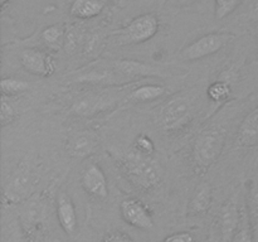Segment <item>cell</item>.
<instances>
[{
  "label": "cell",
  "instance_id": "1",
  "mask_svg": "<svg viewBox=\"0 0 258 242\" xmlns=\"http://www.w3.org/2000/svg\"><path fill=\"white\" fill-rule=\"evenodd\" d=\"M118 170L127 179L131 186L140 192L148 193L154 191L161 182V168L151 156L136 153H112Z\"/></svg>",
  "mask_w": 258,
  "mask_h": 242
},
{
  "label": "cell",
  "instance_id": "2",
  "mask_svg": "<svg viewBox=\"0 0 258 242\" xmlns=\"http://www.w3.org/2000/svg\"><path fill=\"white\" fill-rule=\"evenodd\" d=\"M227 131L221 126H211L197 136L191 149V159L196 170L199 174L208 171L219 156L226 144Z\"/></svg>",
  "mask_w": 258,
  "mask_h": 242
},
{
  "label": "cell",
  "instance_id": "3",
  "mask_svg": "<svg viewBox=\"0 0 258 242\" xmlns=\"http://www.w3.org/2000/svg\"><path fill=\"white\" fill-rule=\"evenodd\" d=\"M160 22L154 13H145L134 18L127 25L112 33L116 45L140 44L150 40L158 33Z\"/></svg>",
  "mask_w": 258,
  "mask_h": 242
},
{
  "label": "cell",
  "instance_id": "4",
  "mask_svg": "<svg viewBox=\"0 0 258 242\" xmlns=\"http://www.w3.org/2000/svg\"><path fill=\"white\" fill-rule=\"evenodd\" d=\"M191 105L186 98L174 97L161 107L159 121L166 133H180L193 120Z\"/></svg>",
  "mask_w": 258,
  "mask_h": 242
},
{
  "label": "cell",
  "instance_id": "5",
  "mask_svg": "<svg viewBox=\"0 0 258 242\" xmlns=\"http://www.w3.org/2000/svg\"><path fill=\"white\" fill-rule=\"evenodd\" d=\"M234 35L227 32H213L202 35L201 38L194 40L193 43L184 48L180 53V57L184 60H198L216 54L217 52L226 47Z\"/></svg>",
  "mask_w": 258,
  "mask_h": 242
},
{
  "label": "cell",
  "instance_id": "6",
  "mask_svg": "<svg viewBox=\"0 0 258 242\" xmlns=\"http://www.w3.org/2000/svg\"><path fill=\"white\" fill-rule=\"evenodd\" d=\"M120 211L122 219L131 227L143 231H150L154 227V218L144 203L136 198H126L121 202Z\"/></svg>",
  "mask_w": 258,
  "mask_h": 242
},
{
  "label": "cell",
  "instance_id": "7",
  "mask_svg": "<svg viewBox=\"0 0 258 242\" xmlns=\"http://www.w3.org/2000/svg\"><path fill=\"white\" fill-rule=\"evenodd\" d=\"M20 63L27 72L39 77H50L55 72L54 60L44 50L24 49L20 53Z\"/></svg>",
  "mask_w": 258,
  "mask_h": 242
},
{
  "label": "cell",
  "instance_id": "8",
  "mask_svg": "<svg viewBox=\"0 0 258 242\" xmlns=\"http://www.w3.org/2000/svg\"><path fill=\"white\" fill-rule=\"evenodd\" d=\"M243 211L238 208L236 197L227 201L219 211V231L224 242H231L241 224Z\"/></svg>",
  "mask_w": 258,
  "mask_h": 242
},
{
  "label": "cell",
  "instance_id": "9",
  "mask_svg": "<svg viewBox=\"0 0 258 242\" xmlns=\"http://www.w3.org/2000/svg\"><path fill=\"white\" fill-rule=\"evenodd\" d=\"M81 184L86 193L93 198L106 199L108 197L107 176L98 164L93 163L86 168Z\"/></svg>",
  "mask_w": 258,
  "mask_h": 242
},
{
  "label": "cell",
  "instance_id": "10",
  "mask_svg": "<svg viewBox=\"0 0 258 242\" xmlns=\"http://www.w3.org/2000/svg\"><path fill=\"white\" fill-rule=\"evenodd\" d=\"M236 146L251 149L258 146V105L249 111L239 124L236 134Z\"/></svg>",
  "mask_w": 258,
  "mask_h": 242
},
{
  "label": "cell",
  "instance_id": "11",
  "mask_svg": "<svg viewBox=\"0 0 258 242\" xmlns=\"http://www.w3.org/2000/svg\"><path fill=\"white\" fill-rule=\"evenodd\" d=\"M55 212H57V218L59 222L60 227L68 236H73L77 231L78 221H77V212L73 204L71 197L64 192H59L57 196V206H55Z\"/></svg>",
  "mask_w": 258,
  "mask_h": 242
},
{
  "label": "cell",
  "instance_id": "12",
  "mask_svg": "<svg viewBox=\"0 0 258 242\" xmlns=\"http://www.w3.org/2000/svg\"><path fill=\"white\" fill-rule=\"evenodd\" d=\"M116 72L123 77H155V76H165L163 71L158 67L140 62L135 59H120L113 63Z\"/></svg>",
  "mask_w": 258,
  "mask_h": 242
},
{
  "label": "cell",
  "instance_id": "13",
  "mask_svg": "<svg viewBox=\"0 0 258 242\" xmlns=\"http://www.w3.org/2000/svg\"><path fill=\"white\" fill-rule=\"evenodd\" d=\"M105 8L103 0H73L70 7L71 17L78 20H88L98 17Z\"/></svg>",
  "mask_w": 258,
  "mask_h": 242
},
{
  "label": "cell",
  "instance_id": "14",
  "mask_svg": "<svg viewBox=\"0 0 258 242\" xmlns=\"http://www.w3.org/2000/svg\"><path fill=\"white\" fill-rule=\"evenodd\" d=\"M97 141L91 134H77L68 141V154L73 158H85L95 153Z\"/></svg>",
  "mask_w": 258,
  "mask_h": 242
},
{
  "label": "cell",
  "instance_id": "15",
  "mask_svg": "<svg viewBox=\"0 0 258 242\" xmlns=\"http://www.w3.org/2000/svg\"><path fill=\"white\" fill-rule=\"evenodd\" d=\"M246 211L254 242H258V173L249 183L246 197Z\"/></svg>",
  "mask_w": 258,
  "mask_h": 242
},
{
  "label": "cell",
  "instance_id": "16",
  "mask_svg": "<svg viewBox=\"0 0 258 242\" xmlns=\"http://www.w3.org/2000/svg\"><path fill=\"white\" fill-rule=\"evenodd\" d=\"M212 201H213L212 187L208 183H202L197 187L196 192L191 197L189 209L194 214L207 213L211 208Z\"/></svg>",
  "mask_w": 258,
  "mask_h": 242
},
{
  "label": "cell",
  "instance_id": "17",
  "mask_svg": "<svg viewBox=\"0 0 258 242\" xmlns=\"http://www.w3.org/2000/svg\"><path fill=\"white\" fill-rule=\"evenodd\" d=\"M165 92V88L160 85H143L134 90L130 98L135 102H150L160 98Z\"/></svg>",
  "mask_w": 258,
  "mask_h": 242
},
{
  "label": "cell",
  "instance_id": "18",
  "mask_svg": "<svg viewBox=\"0 0 258 242\" xmlns=\"http://www.w3.org/2000/svg\"><path fill=\"white\" fill-rule=\"evenodd\" d=\"M232 95V85L224 81L216 80L207 88V96L214 103H222L228 100Z\"/></svg>",
  "mask_w": 258,
  "mask_h": 242
},
{
  "label": "cell",
  "instance_id": "19",
  "mask_svg": "<svg viewBox=\"0 0 258 242\" xmlns=\"http://www.w3.org/2000/svg\"><path fill=\"white\" fill-rule=\"evenodd\" d=\"M42 38L47 43L48 47L52 49H59L63 43V38H64V29L59 24L50 25L43 30Z\"/></svg>",
  "mask_w": 258,
  "mask_h": 242
},
{
  "label": "cell",
  "instance_id": "20",
  "mask_svg": "<svg viewBox=\"0 0 258 242\" xmlns=\"http://www.w3.org/2000/svg\"><path fill=\"white\" fill-rule=\"evenodd\" d=\"M0 87H2L3 96H14L25 92L29 88V83L19 78L5 77L0 81Z\"/></svg>",
  "mask_w": 258,
  "mask_h": 242
},
{
  "label": "cell",
  "instance_id": "21",
  "mask_svg": "<svg viewBox=\"0 0 258 242\" xmlns=\"http://www.w3.org/2000/svg\"><path fill=\"white\" fill-rule=\"evenodd\" d=\"M243 0H216V8H214V15L216 19L221 20L229 17Z\"/></svg>",
  "mask_w": 258,
  "mask_h": 242
},
{
  "label": "cell",
  "instance_id": "22",
  "mask_svg": "<svg viewBox=\"0 0 258 242\" xmlns=\"http://www.w3.org/2000/svg\"><path fill=\"white\" fill-rule=\"evenodd\" d=\"M231 242H254V237L253 233H252L251 226H249L248 216H247L246 209L243 211L241 224H239L238 229H237L236 234H234Z\"/></svg>",
  "mask_w": 258,
  "mask_h": 242
},
{
  "label": "cell",
  "instance_id": "23",
  "mask_svg": "<svg viewBox=\"0 0 258 242\" xmlns=\"http://www.w3.org/2000/svg\"><path fill=\"white\" fill-rule=\"evenodd\" d=\"M134 149H135L136 153L141 154V155L151 156L155 151V145H154V141L148 135L140 134L134 140Z\"/></svg>",
  "mask_w": 258,
  "mask_h": 242
},
{
  "label": "cell",
  "instance_id": "24",
  "mask_svg": "<svg viewBox=\"0 0 258 242\" xmlns=\"http://www.w3.org/2000/svg\"><path fill=\"white\" fill-rule=\"evenodd\" d=\"M17 117V111H15L14 106L10 102H8L5 96L2 98V108H0V123H2L3 128L12 124Z\"/></svg>",
  "mask_w": 258,
  "mask_h": 242
},
{
  "label": "cell",
  "instance_id": "25",
  "mask_svg": "<svg viewBox=\"0 0 258 242\" xmlns=\"http://www.w3.org/2000/svg\"><path fill=\"white\" fill-rule=\"evenodd\" d=\"M101 242H135V239L122 231H112L106 234Z\"/></svg>",
  "mask_w": 258,
  "mask_h": 242
},
{
  "label": "cell",
  "instance_id": "26",
  "mask_svg": "<svg viewBox=\"0 0 258 242\" xmlns=\"http://www.w3.org/2000/svg\"><path fill=\"white\" fill-rule=\"evenodd\" d=\"M161 242H196V238H194V236L190 232L183 231L169 234V236L165 237Z\"/></svg>",
  "mask_w": 258,
  "mask_h": 242
},
{
  "label": "cell",
  "instance_id": "27",
  "mask_svg": "<svg viewBox=\"0 0 258 242\" xmlns=\"http://www.w3.org/2000/svg\"><path fill=\"white\" fill-rule=\"evenodd\" d=\"M238 77H239L238 70H236L234 67H229V68H226L224 71H222L218 80L224 81V82L229 83V85H233V83H236L237 81H238Z\"/></svg>",
  "mask_w": 258,
  "mask_h": 242
},
{
  "label": "cell",
  "instance_id": "28",
  "mask_svg": "<svg viewBox=\"0 0 258 242\" xmlns=\"http://www.w3.org/2000/svg\"><path fill=\"white\" fill-rule=\"evenodd\" d=\"M9 2H10V0H0V3H2V8H3V9H5V7H7V4Z\"/></svg>",
  "mask_w": 258,
  "mask_h": 242
},
{
  "label": "cell",
  "instance_id": "29",
  "mask_svg": "<svg viewBox=\"0 0 258 242\" xmlns=\"http://www.w3.org/2000/svg\"><path fill=\"white\" fill-rule=\"evenodd\" d=\"M179 2H181V3H194V2H197V0H179Z\"/></svg>",
  "mask_w": 258,
  "mask_h": 242
}]
</instances>
